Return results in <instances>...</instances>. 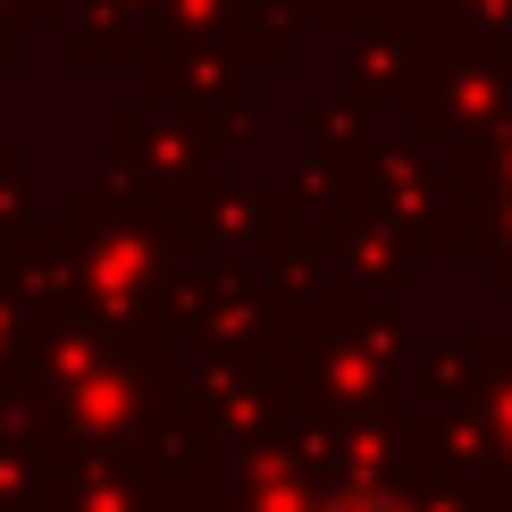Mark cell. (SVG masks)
<instances>
[{
	"mask_svg": "<svg viewBox=\"0 0 512 512\" xmlns=\"http://www.w3.org/2000/svg\"><path fill=\"white\" fill-rule=\"evenodd\" d=\"M328 512H403V504H387V496H345V504H328Z\"/></svg>",
	"mask_w": 512,
	"mask_h": 512,
	"instance_id": "1",
	"label": "cell"
}]
</instances>
